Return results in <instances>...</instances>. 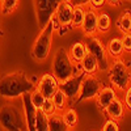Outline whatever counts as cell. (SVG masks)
<instances>
[{
    "mask_svg": "<svg viewBox=\"0 0 131 131\" xmlns=\"http://www.w3.org/2000/svg\"><path fill=\"white\" fill-rule=\"evenodd\" d=\"M36 88L46 98H50L60 88V83H59V80L55 78V75H54L52 72L51 73H43L39 78V80L37 81Z\"/></svg>",
    "mask_w": 131,
    "mask_h": 131,
    "instance_id": "30bf717a",
    "label": "cell"
},
{
    "mask_svg": "<svg viewBox=\"0 0 131 131\" xmlns=\"http://www.w3.org/2000/svg\"><path fill=\"white\" fill-rule=\"evenodd\" d=\"M105 5H107L106 0H88V7H91L96 10H102Z\"/></svg>",
    "mask_w": 131,
    "mask_h": 131,
    "instance_id": "1f68e13d",
    "label": "cell"
},
{
    "mask_svg": "<svg viewBox=\"0 0 131 131\" xmlns=\"http://www.w3.org/2000/svg\"><path fill=\"white\" fill-rule=\"evenodd\" d=\"M72 12H73V4L68 0H60L58 3L57 8H55V16L60 24V29H59V36L63 34V31H67V29L71 28V23H72Z\"/></svg>",
    "mask_w": 131,
    "mask_h": 131,
    "instance_id": "9c48e42d",
    "label": "cell"
},
{
    "mask_svg": "<svg viewBox=\"0 0 131 131\" xmlns=\"http://www.w3.org/2000/svg\"><path fill=\"white\" fill-rule=\"evenodd\" d=\"M105 114L107 115V118H112V119H115V121H121V119L125 117V113H126V106H125V102L122 98L117 97L115 100H113L110 104H109L105 109Z\"/></svg>",
    "mask_w": 131,
    "mask_h": 131,
    "instance_id": "9a60e30c",
    "label": "cell"
},
{
    "mask_svg": "<svg viewBox=\"0 0 131 131\" xmlns=\"http://www.w3.org/2000/svg\"><path fill=\"white\" fill-rule=\"evenodd\" d=\"M36 85L23 71H15L0 79V96L5 100H16L34 89Z\"/></svg>",
    "mask_w": 131,
    "mask_h": 131,
    "instance_id": "6da1fadb",
    "label": "cell"
},
{
    "mask_svg": "<svg viewBox=\"0 0 131 131\" xmlns=\"http://www.w3.org/2000/svg\"><path fill=\"white\" fill-rule=\"evenodd\" d=\"M68 54L73 63H80L81 59L86 55V47L84 45V42L79 41V42L72 43L71 47L68 49Z\"/></svg>",
    "mask_w": 131,
    "mask_h": 131,
    "instance_id": "ac0fdd59",
    "label": "cell"
},
{
    "mask_svg": "<svg viewBox=\"0 0 131 131\" xmlns=\"http://www.w3.org/2000/svg\"><path fill=\"white\" fill-rule=\"evenodd\" d=\"M0 15H2V8H0Z\"/></svg>",
    "mask_w": 131,
    "mask_h": 131,
    "instance_id": "e575fe53",
    "label": "cell"
},
{
    "mask_svg": "<svg viewBox=\"0 0 131 131\" xmlns=\"http://www.w3.org/2000/svg\"><path fill=\"white\" fill-rule=\"evenodd\" d=\"M29 96H30V101L33 102V105H34L37 109H41L42 105H43V102H45V100H46V97L43 96L37 88L31 89L29 92Z\"/></svg>",
    "mask_w": 131,
    "mask_h": 131,
    "instance_id": "4316f807",
    "label": "cell"
},
{
    "mask_svg": "<svg viewBox=\"0 0 131 131\" xmlns=\"http://www.w3.org/2000/svg\"><path fill=\"white\" fill-rule=\"evenodd\" d=\"M106 50H107V54L112 59H118V58H122L123 55V45H122V39L119 37H114L112 38L106 43Z\"/></svg>",
    "mask_w": 131,
    "mask_h": 131,
    "instance_id": "e0dca14e",
    "label": "cell"
},
{
    "mask_svg": "<svg viewBox=\"0 0 131 131\" xmlns=\"http://www.w3.org/2000/svg\"><path fill=\"white\" fill-rule=\"evenodd\" d=\"M73 5H88V0H71Z\"/></svg>",
    "mask_w": 131,
    "mask_h": 131,
    "instance_id": "836d02e7",
    "label": "cell"
},
{
    "mask_svg": "<svg viewBox=\"0 0 131 131\" xmlns=\"http://www.w3.org/2000/svg\"><path fill=\"white\" fill-rule=\"evenodd\" d=\"M60 0H34V9L39 28H43L55 13V8Z\"/></svg>",
    "mask_w": 131,
    "mask_h": 131,
    "instance_id": "ba28073f",
    "label": "cell"
},
{
    "mask_svg": "<svg viewBox=\"0 0 131 131\" xmlns=\"http://www.w3.org/2000/svg\"><path fill=\"white\" fill-rule=\"evenodd\" d=\"M122 45H123V50L127 54H131V31L127 33H122Z\"/></svg>",
    "mask_w": 131,
    "mask_h": 131,
    "instance_id": "f546056e",
    "label": "cell"
},
{
    "mask_svg": "<svg viewBox=\"0 0 131 131\" xmlns=\"http://www.w3.org/2000/svg\"><path fill=\"white\" fill-rule=\"evenodd\" d=\"M54 33H55V29H54L51 20L43 28H41L39 34L37 36L34 43H33V47H31V57L37 62H43L49 57L51 45H52Z\"/></svg>",
    "mask_w": 131,
    "mask_h": 131,
    "instance_id": "277c9868",
    "label": "cell"
},
{
    "mask_svg": "<svg viewBox=\"0 0 131 131\" xmlns=\"http://www.w3.org/2000/svg\"><path fill=\"white\" fill-rule=\"evenodd\" d=\"M21 101H23V112H24V117H25L26 130L36 131V117H37L38 109L30 101L29 93H25L21 96Z\"/></svg>",
    "mask_w": 131,
    "mask_h": 131,
    "instance_id": "8fae6325",
    "label": "cell"
},
{
    "mask_svg": "<svg viewBox=\"0 0 131 131\" xmlns=\"http://www.w3.org/2000/svg\"><path fill=\"white\" fill-rule=\"evenodd\" d=\"M85 8L86 5H73V12H72V29H81L83 21L85 17Z\"/></svg>",
    "mask_w": 131,
    "mask_h": 131,
    "instance_id": "603a6c76",
    "label": "cell"
},
{
    "mask_svg": "<svg viewBox=\"0 0 131 131\" xmlns=\"http://www.w3.org/2000/svg\"><path fill=\"white\" fill-rule=\"evenodd\" d=\"M62 117L63 121L66 123V126L68 127V130L76 128L79 125V114L76 112V109H73L72 106H68L64 112H62Z\"/></svg>",
    "mask_w": 131,
    "mask_h": 131,
    "instance_id": "d6986e66",
    "label": "cell"
},
{
    "mask_svg": "<svg viewBox=\"0 0 131 131\" xmlns=\"http://www.w3.org/2000/svg\"><path fill=\"white\" fill-rule=\"evenodd\" d=\"M83 42L86 47V52L92 54V55H94L97 58L98 66H100V71H107L109 66H110V62H109L110 57H109V54H107L106 45H104L101 38L97 34L85 36Z\"/></svg>",
    "mask_w": 131,
    "mask_h": 131,
    "instance_id": "8992f818",
    "label": "cell"
},
{
    "mask_svg": "<svg viewBox=\"0 0 131 131\" xmlns=\"http://www.w3.org/2000/svg\"><path fill=\"white\" fill-rule=\"evenodd\" d=\"M117 28L122 33L131 31V10H125V12L119 16V18L115 21Z\"/></svg>",
    "mask_w": 131,
    "mask_h": 131,
    "instance_id": "cb8c5ba5",
    "label": "cell"
},
{
    "mask_svg": "<svg viewBox=\"0 0 131 131\" xmlns=\"http://www.w3.org/2000/svg\"><path fill=\"white\" fill-rule=\"evenodd\" d=\"M101 130L102 131H118L119 130V123H118V121H115V119L109 118V119L105 121Z\"/></svg>",
    "mask_w": 131,
    "mask_h": 131,
    "instance_id": "f1b7e54d",
    "label": "cell"
},
{
    "mask_svg": "<svg viewBox=\"0 0 131 131\" xmlns=\"http://www.w3.org/2000/svg\"><path fill=\"white\" fill-rule=\"evenodd\" d=\"M80 66L83 72L86 75H97V72H100V66H98L97 58L89 52H86V55L81 59Z\"/></svg>",
    "mask_w": 131,
    "mask_h": 131,
    "instance_id": "2e32d148",
    "label": "cell"
},
{
    "mask_svg": "<svg viewBox=\"0 0 131 131\" xmlns=\"http://www.w3.org/2000/svg\"><path fill=\"white\" fill-rule=\"evenodd\" d=\"M118 97V91L114 88L113 85H102V88L96 96V105L100 110H105L106 106L110 104L113 100Z\"/></svg>",
    "mask_w": 131,
    "mask_h": 131,
    "instance_id": "4fadbf2b",
    "label": "cell"
},
{
    "mask_svg": "<svg viewBox=\"0 0 131 131\" xmlns=\"http://www.w3.org/2000/svg\"><path fill=\"white\" fill-rule=\"evenodd\" d=\"M107 79L110 85L123 93L131 84V68L122 60V58L113 59L107 70Z\"/></svg>",
    "mask_w": 131,
    "mask_h": 131,
    "instance_id": "3957f363",
    "label": "cell"
},
{
    "mask_svg": "<svg viewBox=\"0 0 131 131\" xmlns=\"http://www.w3.org/2000/svg\"><path fill=\"white\" fill-rule=\"evenodd\" d=\"M52 73L59 80V83H63L68 80L72 76L83 75V70L80 63H73L70 58L68 50L64 47H59L55 51V55L52 58Z\"/></svg>",
    "mask_w": 131,
    "mask_h": 131,
    "instance_id": "7a4b0ae2",
    "label": "cell"
},
{
    "mask_svg": "<svg viewBox=\"0 0 131 131\" xmlns=\"http://www.w3.org/2000/svg\"><path fill=\"white\" fill-rule=\"evenodd\" d=\"M0 2H2V0H0Z\"/></svg>",
    "mask_w": 131,
    "mask_h": 131,
    "instance_id": "d590c367",
    "label": "cell"
},
{
    "mask_svg": "<svg viewBox=\"0 0 131 131\" xmlns=\"http://www.w3.org/2000/svg\"><path fill=\"white\" fill-rule=\"evenodd\" d=\"M41 109H42V110L45 112L47 115H51V114H54V113L57 112L55 104H54V101H52V98H51V97H50V98H46Z\"/></svg>",
    "mask_w": 131,
    "mask_h": 131,
    "instance_id": "83f0119b",
    "label": "cell"
},
{
    "mask_svg": "<svg viewBox=\"0 0 131 131\" xmlns=\"http://www.w3.org/2000/svg\"><path fill=\"white\" fill-rule=\"evenodd\" d=\"M112 28V18L104 10H98L97 16V33L98 34H105Z\"/></svg>",
    "mask_w": 131,
    "mask_h": 131,
    "instance_id": "ffe728a7",
    "label": "cell"
},
{
    "mask_svg": "<svg viewBox=\"0 0 131 131\" xmlns=\"http://www.w3.org/2000/svg\"><path fill=\"white\" fill-rule=\"evenodd\" d=\"M36 131H50L49 130V115L42 109H38V112H37Z\"/></svg>",
    "mask_w": 131,
    "mask_h": 131,
    "instance_id": "d4e9b609",
    "label": "cell"
},
{
    "mask_svg": "<svg viewBox=\"0 0 131 131\" xmlns=\"http://www.w3.org/2000/svg\"><path fill=\"white\" fill-rule=\"evenodd\" d=\"M52 98V101H54V104H55V107H57V112H59V113H62V112H64L66 109L68 107V104H70V98H68V96L60 88L54 93V96L51 97Z\"/></svg>",
    "mask_w": 131,
    "mask_h": 131,
    "instance_id": "7402d4cb",
    "label": "cell"
},
{
    "mask_svg": "<svg viewBox=\"0 0 131 131\" xmlns=\"http://www.w3.org/2000/svg\"><path fill=\"white\" fill-rule=\"evenodd\" d=\"M122 100H123V102H125L126 109L131 112V84L127 86V89L123 92V97H122Z\"/></svg>",
    "mask_w": 131,
    "mask_h": 131,
    "instance_id": "4dcf8cb0",
    "label": "cell"
},
{
    "mask_svg": "<svg viewBox=\"0 0 131 131\" xmlns=\"http://www.w3.org/2000/svg\"><path fill=\"white\" fill-rule=\"evenodd\" d=\"M123 0H106V4L110 5V7H118L122 4Z\"/></svg>",
    "mask_w": 131,
    "mask_h": 131,
    "instance_id": "d6a6232c",
    "label": "cell"
},
{
    "mask_svg": "<svg viewBox=\"0 0 131 131\" xmlns=\"http://www.w3.org/2000/svg\"><path fill=\"white\" fill-rule=\"evenodd\" d=\"M49 130L50 131H66L68 130V127L66 126L62 113L55 112L54 114L49 115Z\"/></svg>",
    "mask_w": 131,
    "mask_h": 131,
    "instance_id": "44dd1931",
    "label": "cell"
},
{
    "mask_svg": "<svg viewBox=\"0 0 131 131\" xmlns=\"http://www.w3.org/2000/svg\"><path fill=\"white\" fill-rule=\"evenodd\" d=\"M101 88H102V83L96 75H86L85 73L83 78V81H81L79 96H78L75 102L80 104V102L94 100Z\"/></svg>",
    "mask_w": 131,
    "mask_h": 131,
    "instance_id": "52a82bcc",
    "label": "cell"
},
{
    "mask_svg": "<svg viewBox=\"0 0 131 131\" xmlns=\"http://www.w3.org/2000/svg\"><path fill=\"white\" fill-rule=\"evenodd\" d=\"M97 16H98V10L86 5L85 17H84L83 25H81V30L84 31L85 36L97 34Z\"/></svg>",
    "mask_w": 131,
    "mask_h": 131,
    "instance_id": "5bb4252c",
    "label": "cell"
},
{
    "mask_svg": "<svg viewBox=\"0 0 131 131\" xmlns=\"http://www.w3.org/2000/svg\"><path fill=\"white\" fill-rule=\"evenodd\" d=\"M84 75H85V73L78 75V76H72V78H70L68 80L60 83V89L68 96L70 101H76V98H78Z\"/></svg>",
    "mask_w": 131,
    "mask_h": 131,
    "instance_id": "7c38bea8",
    "label": "cell"
},
{
    "mask_svg": "<svg viewBox=\"0 0 131 131\" xmlns=\"http://www.w3.org/2000/svg\"><path fill=\"white\" fill-rule=\"evenodd\" d=\"M20 0H2L0 8H2V15H10L18 8Z\"/></svg>",
    "mask_w": 131,
    "mask_h": 131,
    "instance_id": "484cf974",
    "label": "cell"
},
{
    "mask_svg": "<svg viewBox=\"0 0 131 131\" xmlns=\"http://www.w3.org/2000/svg\"><path fill=\"white\" fill-rule=\"evenodd\" d=\"M130 2H131V0H130Z\"/></svg>",
    "mask_w": 131,
    "mask_h": 131,
    "instance_id": "8d00e7d4",
    "label": "cell"
},
{
    "mask_svg": "<svg viewBox=\"0 0 131 131\" xmlns=\"http://www.w3.org/2000/svg\"><path fill=\"white\" fill-rule=\"evenodd\" d=\"M0 126L8 131L26 130L24 112H20L13 105H5L0 109Z\"/></svg>",
    "mask_w": 131,
    "mask_h": 131,
    "instance_id": "5b68a950",
    "label": "cell"
}]
</instances>
